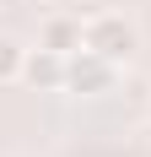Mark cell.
Segmentation results:
<instances>
[{
  "mask_svg": "<svg viewBox=\"0 0 151 157\" xmlns=\"http://www.w3.org/2000/svg\"><path fill=\"white\" fill-rule=\"evenodd\" d=\"M22 76H27L32 87H65V54H54V49L38 44V54L22 60Z\"/></svg>",
  "mask_w": 151,
  "mask_h": 157,
  "instance_id": "obj_3",
  "label": "cell"
},
{
  "mask_svg": "<svg viewBox=\"0 0 151 157\" xmlns=\"http://www.w3.org/2000/svg\"><path fill=\"white\" fill-rule=\"evenodd\" d=\"M65 87H76V92H108L113 87V60H103L97 49L65 54Z\"/></svg>",
  "mask_w": 151,
  "mask_h": 157,
  "instance_id": "obj_2",
  "label": "cell"
},
{
  "mask_svg": "<svg viewBox=\"0 0 151 157\" xmlns=\"http://www.w3.org/2000/svg\"><path fill=\"white\" fill-rule=\"evenodd\" d=\"M81 49H97L103 60H130V49H135V27L124 22V16H92L87 33H81Z\"/></svg>",
  "mask_w": 151,
  "mask_h": 157,
  "instance_id": "obj_1",
  "label": "cell"
},
{
  "mask_svg": "<svg viewBox=\"0 0 151 157\" xmlns=\"http://www.w3.org/2000/svg\"><path fill=\"white\" fill-rule=\"evenodd\" d=\"M22 60H27V54H22V49H16L11 38H0V81H11V76H22Z\"/></svg>",
  "mask_w": 151,
  "mask_h": 157,
  "instance_id": "obj_5",
  "label": "cell"
},
{
  "mask_svg": "<svg viewBox=\"0 0 151 157\" xmlns=\"http://www.w3.org/2000/svg\"><path fill=\"white\" fill-rule=\"evenodd\" d=\"M81 33H87V22H76V16H49L38 44L54 49V54H76V49H81Z\"/></svg>",
  "mask_w": 151,
  "mask_h": 157,
  "instance_id": "obj_4",
  "label": "cell"
}]
</instances>
